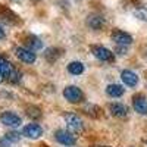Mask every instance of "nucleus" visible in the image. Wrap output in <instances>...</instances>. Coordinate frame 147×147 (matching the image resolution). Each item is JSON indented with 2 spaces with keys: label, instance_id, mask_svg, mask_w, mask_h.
Listing matches in <instances>:
<instances>
[{
  "label": "nucleus",
  "instance_id": "c85d7f7f",
  "mask_svg": "<svg viewBox=\"0 0 147 147\" xmlns=\"http://www.w3.org/2000/svg\"><path fill=\"white\" fill-rule=\"evenodd\" d=\"M35 2H37V0H35Z\"/></svg>",
  "mask_w": 147,
  "mask_h": 147
},
{
  "label": "nucleus",
  "instance_id": "9b49d317",
  "mask_svg": "<svg viewBox=\"0 0 147 147\" xmlns=\"http://www.w3.org/2000/svg\"><path fill=\"white\" fill-rule=\"evenodd\" d=\"M105 24H106V21H105V18L102 15H90L87 18V25L91 30H94V31L102 30L105 27Z\"/></svg>",
  "mask_w": 147,
  "mask_h": 147
},
{
  "label": "nucleus",
  "instance_id": "4468645a",
  "mask_svg": "<svg viewBox=\"0 0 147 147\" xmlns=\"http://www.w3.org/2000/svg\"><path fill=\"white\" fill-rule=\"evenodd\" d=\"M25 44L32 52L34 50H40V49L43 47V41L40 38H37V37H34V35H28L27 37V38H25Z\"/></svg>",
  "mask_w": 147,
  "mask_h": 147
},
{
  "label": "nucleus",
  "instance_id": "a878e982",
  "mask_svg": "<svg viewBox=\"0 0 147 147\" xmlns=\"http://www.w3.org/2000/svg\"><path fill=\"white\" fill-rule=\"evenodd\" d=\"M3 80H5V77H3V75H2V72H0V82H2V81H3Z\"/></svg>",
  "mask_w": 147,
  "mask_h": 147
},
{
  "label": "nucleus",
  "instance_id": "4be33fe9",
  "mask_svg": "<svg viewBox=\"0 0 147 147\" xmlns=\"http://www.w3.org/2000/svg\"><path fill=\"white\" fill-rule=\"evenodd\" d=\"M136 15L140 18V19H143V21H147V10L146 9H138V10H136Z\"/></svg>",
  "mask_w": 147,
  "mask_h": 147
},
{
  "label": "nucleus",
  "instance_id": "20e7f679",
  "mask_svg": "<svg viewBox=\"0 0 147 147\" xmlns=\"http://www.w3.org/2000/svg\"><path fill=\"white\" fill-rule=\"evenodd\" d=\"M55 138H56L57 143L63 144L66 147H71V146H74V144L77 143L75 137H74V134L71 131H65V129H57L56 134H55Z\"/></svg>",
  "mask_w": 147,
  "mask_h": 147
},
{
  "label": "nucleus",
  "instance_id": "0eeeda50",
  "mask_svg": "<svg viewBox=\"0 0 147 147\" xmlns=\"http://www.w3.org/2000/svg\"><path fill=\"white\" fill-rule=\"evenodd\" d=\"M15 55L19 60H22L24 63H34L35 62V55L32 50H30L28 47H16L15 49Z\"/></svg>",
  "mask_w": 147,
  "mask_h": 147
},
{
  "label": "nucleus",
  "instance_id": "dca6fc26",
  "mask_svg": "<svg viewBox=\"0 0 147 147\" xmlns=\"http://www.w3.org/2000/svg\"><path fill=\"white\" fill-rule=\"evenodd\" d=\"M12 65H10V62L9 60H6V57H3V56H0V72H2V75L5 77V78H9V75L12 74Z\"/></svg>",
  "mask_w": 147,
  "mask_h": 147
},
{
  "label": "nucleus",
  "instance_id": "f3484780",
  "mask_svg": "<svg viewBox=\"0 0 147 147\" xmlns=\"http://www.w3.org/2000/svg\"><path fill=\"white\" fill-rule=\"evenodd\" d=\"M68 71L72 75H81L84 72V65L81 62H78V60H74V62H71L68 65Z\"/></svg>",
  "mask_w": 147,
  "mask_h": 147
},
{
  "label": "nucleus",
  "instance_id": "cd10ccee",
  "mask_svg": "<svg viewBox=\"0 0 147 147\" xmlns=\"http://www.w3.org/2000/svg\"><path fill=\"white\" fill-rule=\"evenodd\" d=\"M38 147H49V146H47V144H40Z\"/></svg>",
  "mask_w": 147,
  "mask_h": 147
},
{
  "label": "nucleus",
  "instance_id": "393cba45",
  "mask_svg": "<svg viewBox=\"0 0 147 147\" xmlns=\"http://www.w3.org/2000/svg\"><path fill=\"white\" fill-rule=\"evenodd\" d=\"M5 37H6V32H5V30H3V27H2V25H0V40H2V38H5Z\"/></svg>",
  "mask_w": 147,
  "mask_h": 147
},
{
  "label": "nucleus",
  "instance_id": "aec40b11",
  "mask_svg": "<svg viewBox=\"0 0 147 147\" xmlns=\"http://www.w3.org/2000/svg\"><path fill=\"white\" fill-rule=\"evenodd\" d=\"M5 137L10 141V143H18L21 140V134L19 132H15V131H10L7 134H5Z\"/></svg>",
  "mask_w": 147,
  "mask_h": 147
},
{
  "label": "nucleus",
  "instance_id": "a211bd4d",
  "mask_svg": "<svg viewBox=\"0 0 147 147\" xmlns=\"http://www.w3.org/2000/svg\"><path fill=\"white\" fill-rule=\"evenodd\" d=\"M25 110H27V116H28L30 119H35V121H37V119H40V118L43 116V112H41V109H40L38 106H32V105H31V106H28Z\"/></svg>",
  "mask_w": 147,
  "mask_h": 147
},
{
  "label": "nucleus",
  "instance_id": "1a4fd4ad",
  "mask_svg": "<svg viewBox=\"0 0 147 147\" xmlns=\"http://www.w3.org/2000/svg\"><path fill=\"white\" fill-rule=\"evenodd\" d=\"M112 40L118 44V46H129L132 43V37L128 32H124L121 30H116L112 32Z\"/></svg>",
  "mask_w": 147,
  "mask_h": 147
},
{
  "label": "nucleus",
  "instance_id": "39448f33",
  "mask_svg": "<svg viewBox=\"0 0 147 147\" xmlns=\"http://www.w3.org/2000/svg\"><path fill=\"white\" fill-rule=\"evenodd\" d=\"M22 136H25L27 138H31V140H37L43 136V128L38 124H28L24 127Z\"/></svg>",
  "mask_w": 147,
  "mask_h": 147
},
{
  "label": "nucleus",
  "instance_id": "ddd939ff",
  "mask_svg": "<svg viewBox=\"0 0 147 147\" xmlns=\"http://www.w3.org/2000/svg\"><path fill=\"white\" fill-rule=\"evenodd\" d=\"M60 57V49L57 47H50L44 52V59L47 60L49 63H53Z\"/></svg>",
  "mask_w": 147,
  "mask_h": 147
},
{
  "label": "nucleus",
  "instance_id": "6e6552de",
  "mask_svg": "<svg viewBox=\"0 0 147 147\" xmlns=\"http://www.w3.org/2000/svg\"><path fill=\"white\" fill-rule=\"evenodd\" d=\"M132 106L140 115H147V97L144 94H136L132 97Z\"/></svg>",
  "mask_w": 147,
  "mask_h": 147
},
{
  "label": "nucleus",
  "instance_id": "7ed1b4c3",
  "mask_svg": "<svg viewBox=\"0 0 147 147\" xmlns=\"http://www.w3.org/2000/svg\"><path fill=\"white\" fill-rule=\"evenodd\" d=\"M91 53L102 62H113V53L103 46H91Z\"/></svg>",
  "mask_w": 147,
  "mask_h": 147
},
{
  "label": "nucleus",
  "instance_id": "423d86ee",
  "mask_svg": "<svg viewBox=\"0 0 147 147\" xmlns=\"http://www.w3.org/2000/svg\"><path fill=\"white\" fill-rule=\"evenodd\" d=\"M0 122H2L3 125L12 127V128L19 127V125L22 124L21 118H19L16 113H13V112H3L2 115H0Z\"/></svg>",
  "mask_w": 147,
  "mask_h": 147
},
{
  "label": "nucleus",
  "instance_id": "f8f14e48",
  "mask_svg": "<svg viewBox=\"0 0 147 147\" xmlns=\"http://www.w3.org/2000/svg\"><path fill=\"white\" fill-rule=\"evenodd\" d=\"M109 110H110V113L116 118H125L128 115V107L122 103H112L109 106Z\"/></svg>",
  "mask_w": 147,
  "mask_h": 147
},
{
  "label": "nucleus",
  "instance_id": "2eb2a0df",
  "mask_svg": "<svg viewBox=\"0 0 147 147\" xmlns=\"http://www.w3.org/2000/svg\"><path fill=\"white\" fill-rule=\"evenodd\" d=\"M106 94L109 97H121L124 94V87L119 84H110L106 87Z\"/></svg>",
  "mask_w": 147,
  "mask_h": 147
},
{
  "label": "nucleus",
  "instance_id": "5701e85b",
  "mask_svg": "<svg viewBox=\"0 0 147 147\" xmlns=\"http://www.w3.org/2000/svg\"><path fill=\"white\" fill-rule=\"evenodd\" d=\"M9 146H10V141L6 137H3L2 140H0V147H9Z\"/></svg>",
  "mask_w": 147,
  "mask_h": 147
},
{
  "label": "nucleus",
  "instance_id": "f257e3e1",
  "mask_svg": "<svg viewBox=\"0 0 147 147\" xmlns=\"http://www.w3.org/2000/svg\"><path fill=\"white\" fill-rule=\"evenodd\" d=\"M65 122H66V127L72 134H81L84 131V124H82V119L75 115V113H66L65 115Z\"/></svg>",
  "mask_w": 147,
  "mask_h": 147
},
{
  "label": "nucleus",
  "instance_id": "bb28decb",
  "mask_svg": "<svg viewBox=\"0 0 147 147\" xmlns=\"http://www.w3.org/2000/svg\"><path fill=\"white\" fill-rule=\"evenodd\" d=\"M93 147H110V146H93Z\"/></svg>",
  "mask_w": 147,
  "mask_h": 147
},
{
  "label": "nucleus",
  "instance_id": "9d476101",
  "mask_svg": "<svg viewBox=\"0 0 147 147\" xmlns=\"http://www.w3.org/2000/svg\"><path fill=\"white\" fill-rule=\"evenodd\" d=\"M121 80L125 85H128V87H136L138 84V75L136 72L129 71V69H125V71L121 72Z\"/></svg>",
  "mask_w": 147,
  "mask_h": 147
},
{
  "label": "nucleus",
  "instance_id": "6ab92c4d",
  "mask_svg": "<svg viewBox=\"0 0 147 147\" xmlns=\"http://www.w3.org/2000/svg\"><path fill=\"white\" fill-rule=\"evenodd\" d=\"M84 112L87 115H90L91 118H100L102 116V109L96 105H87L84 107Z\"/></svg>",
  "mask_w": 147,
  "mask_h": 147
},
{
  "label": "nucleus",
  "instance_id": "b1692460",
  "mask_svg": "<svg viewBox=\"0 0 147 147\" xmlns=\"http://www.w3.org/2000/svg\"><path fill=\"white\" fill-rule=\"evenodd\" d=\"M127 46H118V49L116 50L119 52V55H127V49H125Z\"/></svg>",
  "mask_w": 147,
  "mask_h": 147
},
{
  "label": "nucleus",
  "instance_id": "412c9836",
  "mask_svg": "<svg viewBox=\"0 0 147 147\" xmlns=\"http://www.w3.org/2000/svg\"><path fill=\"white\" fill-rule=\"evenodd\" d=\"M9 82H12V84H16V82H19V80H21V74L18 72V71H12V74L9 75Z\"/></svg>",
  "mask_w": 147,
  "mask_h": 147
},
{
  "label": "nucleus",
  "instance_id": "f03ea898",
  "mask_svg": "<svg viewBox=\"0 0 147 147\" xmlns=\"http://www.w3.org/2000/svg\"><path fill=\"white\" fill-rule=\"evenodd\" d=\"M63 97L69 103H80L84 100V93L77 85H69V87H66L63 90Z\"/></svg>",
  "mask_w": 147,
  "mask_h": 147
}]
</instances>
